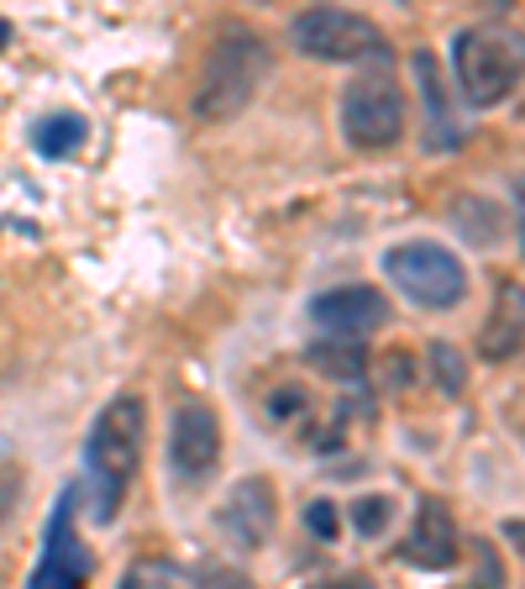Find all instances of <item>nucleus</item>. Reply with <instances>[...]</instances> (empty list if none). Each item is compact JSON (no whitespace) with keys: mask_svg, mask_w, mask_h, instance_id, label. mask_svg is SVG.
I'll list each match as a JSON object with an SVG mask.
<instances>
[{"mask_svg":"<svg viewBox=\"0 0 525 589\" xmlns=\"http://www.w3.org/2000/svg\"><path fill=\"white\" fill-rule=\"evenodd\" d=\"M268 74H274L268 38H262L258 27H247V21H231L205 48V63H200V74H195V90H189V116L205 126L237 122L247 105L258 101Z\"/></svg>","mask_w":525,"mask_h":589,"instance_id":"nucleus-1","label":"nucleus"},{"mask_svg":"<svg viewBox=\"0 0 525 589\" xmlns=\"http://www.w3.org/2000/svg\"><path fill=\"white\" fill-rule=\"evenodd\" d=\"M142 443H147V400L142 395H116L95 416V427L84 437V485H90V516L116 521L132 479L142 468Z\"/></svg>","mask_w":525,"mask_h":589,"instance_id":"nucleus-2","label":"nucleus"},{"mask_svg":"<svg viewBox=\"0 0 525 589\" xmlns=\"http://www.w3.org/2000/svg\"><path fill=\"white\" fill-rule=\"evenodd\" d=\"M452 74L463 84L467 105L494 111L505 105L525 80V32L509 21H473L452 38Z\"/></svg>","mask_w":525,"mask_h":589,"instance_id":"nucleus-3","label":"nucleus"},{"mask_svg":"<svg viewBox=\"0 0 525 589\" xmlns=\"http://www.w3.org/2000/svg\"><path fill=\"white\" fill-rule=\"evenodd\" d=\"M289 42L300 59L316 63H384L389 38L379 21L342 11V6H305L300 17L289 21Z\"/></svg>","mask_w":525,"mask_h":589,"instance_id":"nucleus-4","label":"nucleus"},{"mask_svg":"<svg viewBox=\"0 0 525 589\" xmlns=\"http://www.w3.org/2000/svg\"><path fill=\"white\" fill-rule=\"evenodd\" d=\"M384 280L400 290V301H410L415 311H452L467 301V268L457 253H446L431 237L400 243L384 253Z\"/></svg>","mask_w":525,"mask_h":589,"instance_id":"nucleus-5","label":"nucleus"},{"mask_svg":"<svg viewBox=\"0 0 525 589\" xmlns=\"http://www.w3.org/2000/svg\"><path fill=\"white\" fill-rule=\"evenodd\" d=\"M80 479L74 485L59 489V500H53V516H48V527H42V558L27 589H84L90 585V548H84L80 537Z\"/></svg>","mask_w":525,"mask_h":589,"instance_id":"nucleus-6","label":"nucleus"},{"mask_svg":"<svg viewBox=\"0 0 525 589\" xmlns=\"http://www.w3.org/2000/svg\"><path fill=\"white\" fill-rule=\"evenodd\" d=\"M342 132L358 153H384L404 138V90L389 74H363L342 95Z\"/></svg>","mask_w":525,"mask_h":589,"instance_id":"nucleus-7","label":"nucleus"},{"mask_svg":"<svg viewBox=\"0 0 525 589\" xmlns=\"http://www.w3.org/2000/svg\"><path fill=\"white\" fill-rule=\"evenodd\" d=\"M168 468L184 489H205L222 468V416L205 400H184L168 422Z\"/></svg>","mask_w":525,"mask_h":589,"instance_id":"nucleus-8","label":"nucleus"},{"mask_svg":"<svg viewBox=\"0 0 525 589\" xmlns=\"http://www.w3.org/2000/svg\"><path fill=\"white\" fill-rule=\"evenodd\" d=\"M274 527H279V489H274V479H262V474L237 479L231 495L222 500V510H216V531L237 552H258L274 537Z\"/></svg>","mask_w":525,"mask_h":589,"instance_id":"nucleus-9","label":"nucleus"},{"mask_svg":"<svg viewBox=\"0 0 525 589\" xmlns=\"http://www.w3.org/2000/svg\"><path fill=\"white\" fill-rule=\"evenodd\" d=\"M310 322L326 337H368L389 322V301L373 285H331L310 301Z\"/></svg>","mask_w":525,"mask_h":589,"instance_id":"nucleus-10","label":"nucleus"},{"mask_svg":"<svg viewBox=\"0 0 525 589\" xmlns=\"http://www.w3.org/2000/svg\"><path fill=\"white\" fill-rule=\"evenodd\" d=\"M463 558V537H457V521L442 500H421L415 521H410V537H404V563H415L425 573H442Z\"/></svg>","mask_w":525,"mask_h":589,"instance_id":"nucleus-11","label":"nucleus"},{"mask_svg":"<svg viewBox=\"0 0 525 589\" xmlns=\"http://www.w3.org/2000/svg\"><path fill=\"white\" fill-rule=\"evenodd\" d=\"M478 353L484 364H509L525 353V285L521 280H500L494 305H488L484 326H478Z\"/></svg>","mask_w":525,"mask_h":589,"instance_id":"nucleus-12","label":"nucleus"},{"mask_svg":"<svg viewBox=\"0 0 525 589\" xmlns=\"http://www.w3.org/2000/svg\"><path fill=\"white\" fill-rule=\"evenodd\" d=\"M415 84H421V105H425V153H452L463 148V122L452 116V101L442 90V69L431 53H415Z\"/></svg>","mask_w":525,"mask_h":589,"instance_id":"nucleus-13","label":"nucleus"},{"mask_svg":"<svg viewBox=\"0 0 525 589\" xmlns=\"http://www.w3.org/2000/svg\"><path fill=\"white\" fill-rule=\"evenodd\" d=\"M305 364L337 379V385H363L368 379V343L363 337H321L305 347Z\"/></svg>","mask_w":525,"mask_h":589,"instance_id":"nucleus-14","label":"nucleus"},{"mask_svg":"<svg viewBox=\"0 0 525 589\" xmlns=\"http://www.w3.org/2000/svg\"><path fill=\"white\" fill-rule=\"evenodd\" d=\"M446 222H452V232L467 237L473 247H494L505 237V205L488 201V195H452Z\"/></svg>","mask_w":525,"mask_h":589,"instance_id":"nucleus-15","label":"nucleus"},{"mask_svg":"<svg viewBox=\"0 0 525 589\" xmlns=\"http://www.w3.org/2000/svg\"><path fill=\"white\" fill-rule=\"evenodd\" d=\"M84 132H90V122H84L80 111H53V116H42L38 126H32V148H38L42 159H74L84 148Z\"/></svg>","mask_w":525,"mask_h":589,"instance_id":"nucleus-16","label":"nucleus"},{"mask_svg":"<svg viewBox=\"0 0 525 589\" xmlns=\"http://www.w3.org/2000/svg\"><path fill=\"white\" fill-rule=\"evenodd\" d=\"M116 589H195V579H189L174 558H137V563L122 573Z\"/></svg>","mask_w":525,"mask_h":589,"instance_id":"nucleus-17","label":"nucleus"},{"mask_svg":"<svg viewBox=\"0 0 525 589\" xmlns=\"http://www.w3.org/2000/svg\"><path fill=\"white\" fill-rule=\"evenodd\" d=\"M425 368H431V385L442 389V395H452V400L467 389V364H463V353H457L452 343H431V347H425Z\"/></svg>","mask_w":525,"mask_h":589,"instance_id":"nucleus-18","label":"nucleus"},{"mask_svg":"<svg viewBox=\"0 0 525 589\" xmlns=\"http://www.w3.org/2000/svg\"><path fill=\"white\" fill-rule=\"evenodd\" d=\"M347 527L358 531L363 542L384 537V531L394 527V500H389V495H363V500H352V510H347Z\"/></svg>","mask_w":525,"mask_h":589,"instance_id":"nucleus-19","label":"nucleus"},{"mask_svg":"<svg viewBox=\"0 0 525 589\" xmlns=\"http://www.w3.org/2000/svg\"><path fill=\"white\" fill-rule=\"evenodd\" d=\"M21 495H27V474H21V464L17 458H0V531L11 527Z\"/></svg>","mask_w":525,"mask_h":589,"instance_id":"nucleus-20","label":"nucleus"},{"mask_svg":"<svg viewBox=\"0 0 525 589\" xmlns=\"http://www.w3.org/2000/svg\"><path fill=\"white\" fill-rule=\"evenodd\" d=\"M305 531L321 537V542H337V531H342L337 506H331V500H310V506H305Z\"/></svg>","mask_w":525,"mask_h":589,"instance_id":"nucleus-21","label":"nucleus"},{"mask_svg":"<svg viewBox=\"0 0 525 589\" xmlns=\"http://www.w3.org/2000/svg\"><path fill=\"white\" fill-rule=\"evenodd\" d=\"M478 589H505V569H500L494 548H478Z\"/></svg>","mask_w":525,"mask_h":589,"instance_id":"nucleus-22","label":"nucleus"},{"mask_svg":"<svg viewBox=\"0 0 525 589\" xmlns=\"http://www.w3.org/2000/svg\"><path fill=\"white\" fill-rule=\"evenodd\" d=\"M295 410H305V395H300V389H279V395H268V416H274V422L295 416Z\"/></svg>","mask_w":525,"mask_h":589,"instance_id":"nucleus-23","label":"nucleus"},{"mask_svg":"<svg viewBox=\"0 0 525 589\" xmlns=\"http://www.w3.org/2000/svg\"><path fill=\"white\" fill-rule=\"evenodd\" d=\"M384 379H389V389H404L410 379H415V368H410L404 353H389V358H384Z\"/></svg>","mask_w":525,"mask_h":589,"instance_id":"nucleus-24","label":"nucleus"},{"mask_svg":"<svg viewBox=\"0 0 525 589\" xmlns=\"http://www.w3.org/2000/svg\"><path fill=\"white\" fill-rule=\"evenodd\" d=\"M195 589H247L243 573H231V569H216V573H205Z\"/></svg>","mask_w":525,"mask_h":589,"instance_id":"nucleus-25","label":"nucleus"},{"mask_svg":"<svg viewBox=\"0 0 525 589\" xmlns=\"http://www.w3.org/2000/svg\"><path fill=\"white\" fill-rule=\"evenodd\" d=\"M505 542L525 558V521H505Z\"/></svg>","mask_w":525,"mask_h":589,"instance_id":"nucleus-26","label":"nucleus"},{"mask_svg":"<svg viewBox=\"0 0 525 589\" xmlns=\"http://www.w3.org/2000/svg\"><path fill=\"white\" fill-rule=\"evenodd\" d=\"M515 205H521V253H525V180H515Z\"/></svg>","mask_w":525,"mask_h":589,"instance_id":"nucleus-27","label":"nucleus"},{"mask_svg":"<svg viewBox=\"0 0 525 589\" xmlns=\"http://www.w3.org/2000/svg\"><path fill=\"white\" fill-rule=\"evenodd\" d=\"M6 38H11V27H6V21H0V42H6Z\"/></svg>","mask_w":525,"mask_h":589,"instance_id":"nucleus-28","label":"nucleus"}]
</instances>
